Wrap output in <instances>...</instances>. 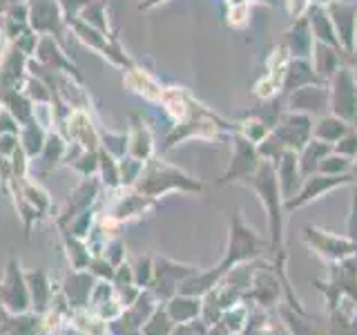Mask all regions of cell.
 Returning a JSON list of instances; mask_svg holds the SVG:
<instances>
[{
	"mask_svg": "<svg viewBox=\"0 0 357 335\" xmlns=\"http://www.w3.org/2000/svg\"><path fill=\"white\" fill-rule=\"evenodd\" d=\"M0 304H3V311L11 313V315L31 311L27 279L20 273V266L16 262L7 264L5 279H3V284H0Z\"/></svg>",
	"mask_w": 357,
	"mask_h": 335,
	"instance_id": "6da1fadb",
	"label": "cell"
},
{
	"mask_svg": "<svg viewBox=\"0 0 357 335\" xmlns=\"http://www.w3.org/2000/svg\"><path fill=\"white\" fill-rule=\"evenodd\" d=\"M27 279V290H29V302H31V311L45 315L52 306L54 299V286L43 271H31L25 275Z\"/></svg>",
	"mask_w": 357,
	"mask_h": 335,
	"instance_id": "3957f363",
	"label": "cell"
},
{
	"mask_svg": "<svg viewBox=\"0 0 357 335\" xmlns=\"http://www.w3.org/2000/svg\"><path fill=\"white\" fill-rule=\"evenodd\" d=\"M197 311H199V302L190 297H172L170 306H167V315L176 322H185L190 318H195Z\"/></svg>",
	"mask_w": 357,
	"mask_h": 335,
	"instance_id": "8992f818",
	"label": "cell"
},
{
	"mask_svg": "<svg viewBox=\"0 0 357 335\" xmlns=\"http://www.w3.org/2000/svg\"><path fill=\"white\" fill-rule=\"evenodd\" d=\"M45 331V320L43 315L33 311H25V313H11L5 311V324L0 333L3 335H40Z\"/></svg>",
	"mask_w": 357,
	"mask_h": 335,
	"instance_id": "277c9868",
	"label": "cell"
},
{
	"mask_svg": "<svg viewBox=\"0 0 357 335\" xmlns=\"http://www.w3.org/2000/svg\"><path fill=\"white\" fill-rule=\"evenodd\" d=\"M94 284H96V277L89 271H72L65 277L61 293L72 311H85L89 306V295H92Z\"/></svg>",
	"mask_w": 357,
	"mask_h": 335,
	"instance_id": "7a4b0ae2",
	"label": "cell"
},
{
	"mask_svg": "<svg viewBox=\"0 0 357 335\" xmlns=\"http://www.w3.org/2000/svg\"><path fill=\"white\" fill-rule=\"evenodd\" d=\"M40 335H47V331H43V333H40Z\"/></svg>",
	"mask_w": 357,
	"mask_h": 335,
	"instance_id": "30bf717a",
	"label": "cell"
},
{
	"mask_svg": "<svg viewBox=\"0 0 357 335\" xmlns=\"http://www.w3.org/2000/svg\"><path fill=\"white\" fill-rule=\"evenodd\" d=\"M132 277H134V284H137L139 288H143L152 279V266H150V262L148 260H139L137 264H134V268H132Z\"/></svg>",
	"mask_w": 357,
	"mask_h": 335,
	"instance_id": "ba28073f",
	"label": "cell"
},
{
	"mask_svg": "<svg viewBox=\"0 0 357 335\" xmlns=\"http://www.w3.org/2000/svg\"><path fill=\"white\" fill-rule=\"evenodd\" d=\"M87 271L92 273L96 279H107V282H112V279H114V271H116V268H112L109 262H98V260H94V262L87 264Z\"/></svg>",
	"mask_w": 357,
	"mask_h": 335,
	"instance_id": "9c48e42d",
	"label": "cell"
},
{
	"mask_svg": "<svg viewBox=\"0 0 357 335\" xmlns=\"http://www.w3.org/2000/svg\"><path fill=\"white\" fill-rule=\"evenodd\" d=\"M170 331H172V318L163 308L152 311V315L141 327V335H170Z\"/></svg>",
	"mask_w": 357,
	"mask_h": 335,
	"instance_id": "5b68a950",
	"label": "cell"
},
{
	"mask_svg": "<svg viewBox=\"0 0 357 335\" xmlns=\"http://www.w3.org/2000/svg\"><path fill=\"white\" fill-rule=\"evenodd\" d=\"M112 297H114V284L107 282V279H96L92 295H89V306L87 308H94V306L103 304V302H107Z\"/></svg>",
	"mask_w": 357,
	"mask_h": 335,
	"instance_id": "52a82bcc",
	"label": "cell"
},
{
	"mask_svg": "<svg viewBox=\"0 0 357 335\" xmlns=\"http://www.w3.org/2000/svg\"><path fill=\"white\" fill-rule=\"evenodd\" d=\"M0 335H3V333H0Z\"/></svg>",
	"mask_w": 357,
	"mask_h": 335,
	"instance_id": "8fae6325",
	"label": "cell"
}]
</instances>
